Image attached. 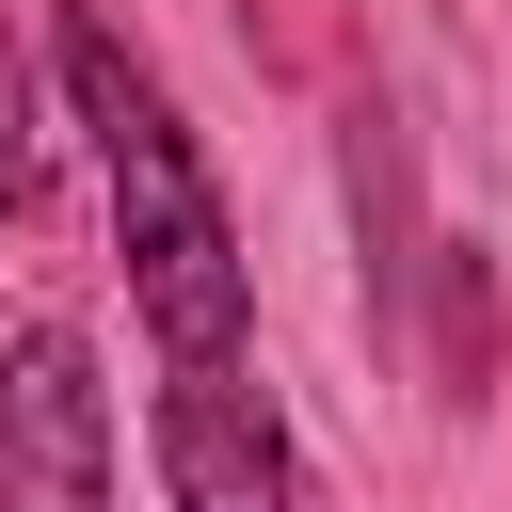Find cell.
I'll list each match as a JSON object with an SVG mask.
<instances>
[{
    "label": "cell",
    "instance_id": "cell-1",
    "mask_svg": "<svg viewBox=\"0 0 512 512\" xmlns=\"http://www.w3.org/2000/svg\"><path fill=\"white\" fill-rule=\"evenodd\" d=\"M64 96L96 128V176H112V256H128V304L160 336V368H240L256 352V272H240V224L176 128V96L128 64L112 16H64Z\"/></svg>",
    "mask_w": 512,
    "mask_h": 512
},
{
    "label": "cell",
    "instance_id": "cell-2",
    "mask_svg": "<svg viewBox=\"0 0 512 512\" xmlns=\"http://www.w3.org/2000/svg\"><path fill=\"white\" fill-rule=\"evenodd\" d=\"M0 512H112V400L64 320L0 352Z\"/></svg>",
    "mask_w": 512,
    "mask_h": 512
},
{
    "label": "cell",
    "instance_id": "cell-3",
    "mask_svg": "<svg viewBox=\"0 0 512 512\" xmlns=\"http://www.w3.org/2000/svg\"><path fill=\"white\" fill-rule=\"evenodd\" d=\"M160 480L176 512H304V464H288V416L240 368H160Z\"/></svg>",
    "mask_w": 512,
    "mask_h": 512
},
{
    "label": "cell",
    "instance_id": "cell-4",
    "mask_svg": "<svg viewBox=\"0 0 512 512\" xmlns=\"http://www.w3.org/2000/svg\"><path fill=\"white\" fill-rule=\"evenodd\" d=\"M432 288H448V400H480L496 384V272H480V240H432Z\"/></svg>",
    "mask_w": 512,
    "mask_h": 512
},
{
    "label": "cell",
    "instance_id": "cell-5",
    "mask_svg": "<svg viewBox=\"0 0 512 512\" xmlns=\"http://www.w3.org/2000/svg\"><path fill=\"white\" fill-rule=\"evenodd\" d=\"M32 192V80H16V48H0V208Z\"/></svg>",
    "mask_w": 512,
    "mask_h": 512
}]
</instances>
